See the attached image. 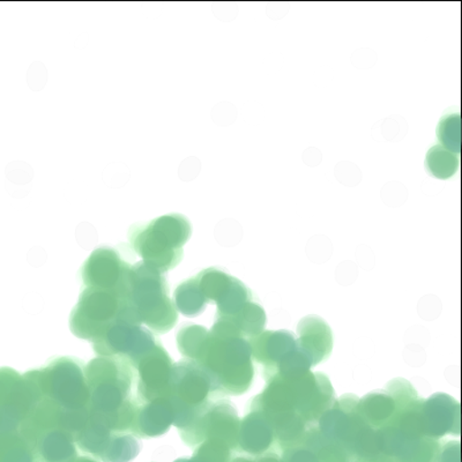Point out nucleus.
I'll return each mask as SVG.
<instances>
[{"label": "nucleus", "mask_w": 462, "mask_h": 462, "mask_svg": "<svg viewBox=\"0 0 462 462\" xmlns=\"http://www.w3.org/2000/svg\"><path fill=\"white\" fill-rule=\"evenodd\" d=\"M89 416L115 432L132 433L135 402V369L121 357L98 356L86 365Z\"/></svg>", "instance_id": "f257e3e1"}, {"label": "nucleus", "mask_w": 462, "mask_h": 462, "mask_svg": "<svg viewBox=\"0 0 462 462\" xmlns=\"http://www.w3.org/2000/svg\"><path fill=\"white\" fill-rule=\"evenodd\" d=\"M196 362L218 394L241 395L253 386L255 370L249 339L229 320L216 318Z\"/></svg>", "instance_id": "f03ea898"}, {"label": "nucleus", "mask_w": 462, "mask_h": 462, "mask_svg": "<svg viewBox=\"0 0 462 462\" xmlns=\"http://www.w3.org/2000/svg\"><path fill=\"white\" fill-rule=\"evenodd\" d=\"M124 302L130 316L152 332L168 333L179 320L166 273L146 262L131 265Z\"/></svg>", "instance_id": "7ed1b4c3"}, {"label": "nucleus", "mask_w": 462, "mask_h": 462, "mask_svg": "<svg viewBox=\"0 0 462 462\" xmlns=\"http://www.w3.org/2000/svg\"><path fill=\"white\" fill-rule=\"evenodd\" d=\"M191 234L192 226L188 218L171 213L154 218L150 224L132 226L129 241L131 249L143 262L167 273L183 259V246Z\"/></svg>", "instance_id": "20e7f679"}, {"label": "nucleus", "mask_w": 462, "mask_h": 462, "mask_svg": "<svg viewBox=\"0 0 462 462\" xmlns=\"http://www.w3.org/2000/svg\"><path fill=\"white\" fill-rule=\"evenodd\" d=\"M85 363L76 357L53 358L42 369L28 371L24 377L61 412L89 411V387Z\"/></svg>", "instance_id": "39448f33"}, {"label": "nucleus", "mask_w": 462, "mask_h": 462, "mask_svg": "<svg viewBox=\"0 0 462 462\" xmlns=\"http://www.w3.org/2000/svg\"><path fill=\"white\" fill-rule=\"evenodd\" d=\"M218 394L212 382L196 361L183 358L173 363L171 381V402L173 410V426L180 435L196 423L201 412ZM225 397V395H224Z\"/></svg>", "instance_id": "423d86ee"}, {"label": "nucleus", "mask_w": 462, "mask_h": 462, "mask_svg": "<svg viewBox=\"0 0 462 462\" xmlns=\"http://www.w3.org/2000/svg\"><path fill=\"white\" fill-rule=\"evenodd\" d=\"M92 344L98 356L121 357L134 365L161 341L154 332L135 321L123 307L117 319L100 339Z\"/></svg>", "instance_id": "0eeeda50"}, {"label": "nucleus", "mask_w": 462, "mask_h": 462, "mask_svg": "<svg viewBox=\"0 0 462 462\" xmlns=\"http://www.w3.org/2000/svg\"><path fill=\"white\" fill-rule=\"evenodd\" d=\"M125 305L118 292L82 288L79 302L69 316V329L80 339L93 342L117 319Z\"/></svg>", "instance_id": "6e6552de"}, {"label": "nucleus", "mask_w": 462, "mask_h": 462, "mask_svg": "<svg viewBox=\"0 0 462 462\" xmlns=\"http://www.w3.org/2000/svg\"><path fill=\"white\" fill-rule=\"evenodd\" d=\"M286 382L294 411L309 426L317 427L321 416L337 402L329 379L323 374L310 371L303 377Z\"/></svg>", "instance_id": "1a4fd4ad"}, {"label": "nucleus", "mask_w": 462, "mask_h": 462, "mask_svg": "<svg viewBox=\"0 0 462 462\" xmlns=\"http://www.w3.org/2000/svg\"><path fill=\"white\" fill-rule=\"evenodd\" d=\"M130 268L113 247H97L81 268L82 288L118 292L125 300Z\"/></svg>", "instance_id": "9d476101"}, {"label": "nucleus", "mask_w": 462, "mask_h": 462, "mask_svg": "<svg viewBox=\"0 0 462 462\" xmlns=\"http://www.w3.org/2000/svg\"><path fill=\"white\" fill-rule=\"evenodd\" d=\"M172 365L171 357L161 344L134 365L137 404L158 399L171 400Z\"/></svg>", "instance_id": "9b49d317"}, {"label": "nucleus", "mask_w": 462, "mask_h": 462, "mask_svg": "<svg viewBox=\"0 0 462 462\" xmlns=\"http://www.w3.org/2000/svg\"><path fill=\"white\" fill-rule=\"evenodd\" d=\"M420 424L427 439H441L448 433L459 435L460 404L448 394L437 393L423 400Z\"/></svg>", "instance_id": "f8f14e48"}, {"label": "nucleus", "mask_w": 462, "mask_h": 462, "mask_svg": "<svg viewBox=\"0 0 462 462\" xmlns=\"http://www.w3.org/2000/svg\"><path fill=\"white\" fill-rule=\"evenodd\" d=\"M254 362L262 366L263 379L275 373L297 350L295 334L291 331H266L249 339Z\"/></svg>", "instance_id": "ddd939ff"}, {"label": "nucleus", "mask_w": 462, "mask_h": 462, "mask_svg": "<svg viewBox=\"0 0 462 462\" xmlns=\"http://www.w3.org/2000/svg\"><path fill=\"white\" fill-rule=\"evenodd\" d=\"M296 344L313 368L331 356L334 345L332 329L320 317H305L297 328Z\"/></svg>", "instance_id": "4468645a"}, {"label": "nucleus", "mask_w": 462, "mask_h": 462, "mask_svg": "<svg viewBox=\"0 0 462 462\" xmlns=\"http://www.w3.org/2000/svg\"><path fill=\"white\" fill-rule=\"evenodd\" d=\"M173 424L171 400L158 399L137 404L132 433L143 439L163 435Z\"/></svg>", "instance_id": "2eb2a0df"}, {"label": "nucleus", "mask_w": 462, "mask_h": 462, "mask_svg": "<svg viewBox=\"0 0 462 462\" xmlns=\"http://www.w3.org/2000/svg\"><path fill=\"white\" fill-rule=\"evenodd\" d=\"M275 439L273 427L262 412L247 408L241 420L238 444L249 453H262L271 448Z\"/></svg>", "instance_id": "dca6fc26"}, {"label": "nucleus", "mask_w": 462, "mask_h": 462, "mask_svg": "<svg viewBox=\"0 0 462 462\" xmlns=\"http://www.w3.org/2000/svg\"><path fill=\"white\" fill-rule=\"evenodd\" d=\"M360 411L371 427H389L397 412V403L386 390L374 391L360 399Z\"/></svg>", "instance_id": "f3484780"}, {"label": "nucleus", "mask_w": 462, "mask_h": 462, "mask_svg": "<svg viewBox=\"0 0 462 462\" xmlns=\"http://www.w3.org/2000/svg\"><path fill=\"white\" fill-rule=\"evenodd\" d=\"M173 304L177 311L187 317H198L206 310L208 300L198 284L195 276L185 280L173 292Z\"/></svg>", "instance_id": "a211bd4d"}, {"label": "nucleus", "mask_w": 462, "mask_h": 462, "mask_svg": "<svg viewBox=\"0 0 462 462\" xmlns=\"http://www.w3.org/2000/svg\"><path fill=\"white\" fill-rule=\"evenodd\" d=\"M217 319H224V318H217ZM226 320L236 326L243 337L251 339L263 332L266 325V312L257 300H253L246 303L237 315Z\"/></svg>", "instance_id": "6ab92c4d"}, {"label": "nucleus", "mask_w": 462, "mask_h": 462, "mask_svg": "<svg viewBox=\"0 0 462 462\" xmlns=\"http://www.w3.org/2000/svg\"><path fill=\"white\" fill-rule=\"evenodd\" d=\"M460 159L455 152H449L441 144H435L429 150L426 168L435 179L448 180L456 175L459 169Z\"/></svg>", "instance_id": "aec40b11"}, {"label": "nucleus", "mask_w": 462, "mask_h": 462, "mask_svg": "<svg viewBox=\"0 0 462 462\" xmlns=\"http://www.w3.org/2000/svg\"><path fill=\"white\" fill-rule=\"evenodd\" d=\"M209 331L204 326L185 324L177 333V346L184 358L196 361L204 348Z\"/></svg>", "instance_id": "412c9836"}, {"label": "nucleus", "mask_w": 462, "mask_h": 462, "mask_svg": "<svg viewBox=\"0 0 462 462\" xmlns=\"http://www.w3.org/2000/svg\"><path fill=\"white\" fill-rule=\"evenodd\" d=\"M460 115L448 114L440 119L437 127V137L441 146L448 151L459 154L460 152Z\"/></svg>", "instance_id": "4be33fe9"}]
</instances>
